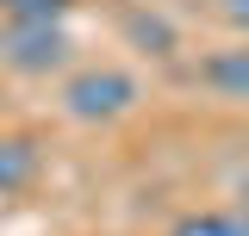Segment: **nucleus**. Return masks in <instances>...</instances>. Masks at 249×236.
I'll return each mask as SVG.
<instances>
[{"label": "nucleus", "instance_id": "f257e3e1", "mask_svg": "<svg viewBox=\"0 0 249 236\" xmlns=\"http://www.w3.org/2000/svg\"><path fill=\"white\" fill-rule=\"evenodd\" d=\"M62 112L75 118V124H119L124 112H137V75L119 68V62H88V68H69L62 75Z\"/></svg>", "mask_w": 249, "mask_h": 236}, {"label": "nucleus", "instance_id": "f03ea898", "mask_svg": "<svg viewBox=\"0 0 249 236\" xmlns=\"http://www.w3.org/2000/svg\"><path fill=\"white\" fill-rule=\"evenodd\" d=\"M75 62V37L62 19H0V68L25 75V81H50L69 75Z\"/></svg>", "mask_w": 249, "mask_h": 236}, {"label": "nucleus", "instance_id": "7ed1b4c3", "mask_svg": "<svg viewBox=\"0 0 249 236\" xmlns=\"http://www.w3.org/2000/svg\"><path fill=\"white\" fill-rule=\"evenodd\" d=\"M199 87L218 93V100H231V106H249V37L243 44H224L212 56H199Z\"/></svg>", "mask_w": 249, "mask_h": 236}, {"label": "nucleus", "instance_id": "20e7f679", "mask_svg": "<svg viewBox=\"0 0 249 236\" xmlns=\"http://www.w3.org/2000/svg\"><path fill=\"white\" fill-rule=\"evenodd\" d=\"M37 174H44V143L25 131H0V199L25 193Z\"/></svg>", "mask_w": 249, "mask_h": 236}, {"label": "nucleus", "instance_id": "39448f33", "mask_svg": "<svg viewBox=\"0 0 249 236\" xmlns=\"http://www.w3.org/2000/svg\"><path fill=\"white\" fill-rule=\"evenodd\" d=\"M119 31L143 50V56H156V62H175V56H181V31L168 25L162 13H150V6H119Z\"/></svg>", "mask_w": 249, "mask_h": 236}, {"label": "nucleus", "instance_id": "423d86ee", "mask_svg": "<svg viewBox=\"0 0 249 236\" xmlns=\"http://www.w3.org/2000/svg\"><path fill=\"white\" fill-rule=\"evenodd\" d=\"M168 236H249V205H212V211H187L175 218Z\"/></svg>", "mask_w": 249, "mask_h": 236}, {"label": "nucleus", "instance_id": "0eeeda50", "mask_svg": "<svg viewBox=\"0 0 249 236\" xmlns=\"http://www.w3.org/2000/svg\"><path fill=\"white\" fill-rule=\"evenodd\" d=\"M75 0H0V19H69Z\"/></svg>", "mask_w": 249, "mask_h": 236}, {"label": "nucleus", "instance_id": "6e6552de", "mask_svg": "<svg viewBox=\"0 0 249 236\" xmlns=\"http://www.w3.org/2000/svg\"><path fill=\"white\" fill-rule=\"evenodd\" d=\"M218 19L237 31V37H249V0H218Z\"/></svg>", "mask_w": 249, "mask_h": 236}, {"label": "nucleus", "instance_id": "1a4fd4ad", "mask_svg": "<svg viewBox=\"0 0 249 236\" xmlns=\"http://www.w3.org/2000/svg\"><path fill=\"white\" fill-rule=\"evenodd\" d=\"M243 205H249V174H243Z\"/></svg>", "mask_w": 249, "mask_h": 236}]
</instances>
